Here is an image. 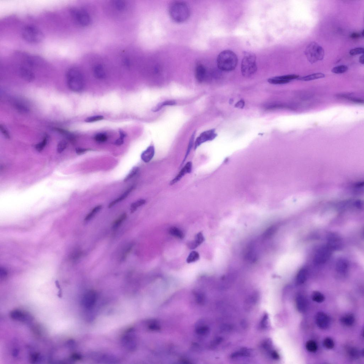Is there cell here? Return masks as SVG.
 <instances>
[{
	"mask_svg": "<svg viewBox=\"0 0 364 364\" xmlns=\"http://www.w3.org/2000/svg\"><path fill=\"white\" fill-rule=\"evenodd\" d=\"M218 68L221 71L230 72L235 69L238 63V58L232 51L226 50L218 55L217 60Z\"/></svg>",
	"mask_w": 364,
	"mask_h": 364,
	"instance_id": "cell-1",
	"label": "cell"
},
{
	"mask_svg": "<svg viewBox=\"0 0 364 364\" xmlns=\"http://www.w3.org/2000/svg\"><path fill=\"white\" fill-rule=\"evenodd\" d=\"M190 9L187 4L182 2H176L169 7V14L172 20L180 23L187 20L190 15Z\"/></svg>",
	"mask_w": 364,
	"mask_h": 364,
	"instance_id": "cell-2",
	"label": "cell"
},
{
	"mask_svg": "<svg viewBox=\"0 0 364 364\" xmlns=\"http://www.w3.org/2000/svg\"><path fill=\"white\" fill-rule=\"evenodd\" d=\"M67 84L69 88L74 92L82 91L84 86V81L81 72L76 67L70 68L67 73Z\"/></svg>",
	"mask_w": 364,
	"mask_h": 364,
	"instance_id": "cell-3",
	"label": "cell"
},
{
	"mask_svg": "<svg viewBox=\"0 0 364 364\" xmlns=\"http://www.w3.org/2000/svg\"><path fill=\"white\" fill-rule=\"evenodd\" d=\"M256 60L257 58L254 53L244 52L241 67L242 73L243 76L249 77L256 73L258 69Z\"/></svg>",
	"mask_w": 364,
	"mask_h": 364,
	"instance_id": "cell-4",
	"label": "cell"
},
{
	"mask_svg": "<svg viewBox=\"0 0 364 364\" xmlns=\"http://www.w3.org/2000/svg\"><path fill=\"white\" fill-rule=\"evenodd\" d=\"M21 36L24 40L31 44H38L42 42L45 38L42 31L31 25L24 27L21 31Z\"/></svg>",
	"mask_w": 364,
	"mask_h": 364,
	"instance_id": "cell-5",
	"label": "cell"
},
{
	"mask_svg": "<svg viewBox=\"0 0 364 364\" xmlns=\"http://www.w3.org/2000/svg\"><path fill=\"white\" fill-rule=\"evenodd\" d=\"M305 53L307 60L312 64L322 60L325 55L323 48L315 42H311L307 46Z\"/></svg>",
	"mask_w": 364,
	"mask_h": 364,
	"instance_id": "cell-6",
	"label": "cell"
},
{
	"mask_svg": "<svg viewBox=\"0 0 364 364\" xmlns=\"http://www.w3.org/2000/svg\"><path fill=\"white\" fill-rule=\"evenodd\" d=\"M71 14L73 18L78 24L82 26L90 25L91 19L90 15L85 10L76 8L72 9Z\"/></svg>",
	"mask_w": 364,
	"mask_h": 364,
	"instance_id": "cell-7",
	"label": "cell"
},
{
	"mask_svg": "<svg viewBox=\"0 0 364 364\" xmlns=\"http://www.w3.org/2000/svg\"><path fill=\"white\" fill-rule=\"evenodd\" d=\"M332 250L327 246H322L318 249L315 253L314 261L317 264L324 263L328 261L332 253Z\"/></svg>",
	"mask_w": 364,
	"mask_h": 364,
	"instance_id": "cell-8",
	"label": "cell"
},
{
	"mask_svg": "<svg viewBox=\"0 0 364 364\" xmlns=\"http://www.w3.org/2000/svg\"><path fill=\"white\" fill-rule=\"evenodd\" d=\"M332 250L341 249L343 246V242L341 237L335 233H331L327 237V245Z\"/></svg>",
	"mask_w": 364,
	"mask_h": 364,
	"instance_id": "cell-9",
	"label": "cell"
},
{
	"mask_svg": "<svg viewBox=\"0 0 364 364\" xmlns=\"http://www.w3.org/2000/svg\"><path fill=\"white\" fill-rule=\"evenodd\" d=\"M217 136V134L215 133V129H210L204 132L196 139L195 144V149H197V148L204 142L212 141Z\"/></svg>",
	"mask_w": 364,
	"mask_h": 364,
	"instance_id": "cell-10",
	"label": "cell"
},
{
	"mask_svg": "<svg viewBox=\"0 0 364 364\" xmlns=\"http://www.w3.org/2000/svg\"><path fill=\"white\" fill-rule=\"evenodd\" d=\"M126 334L123 337L122 344L125 348L129 351H133L137 347V342L133 334L131 332Z\"/></svg>",
	"mask_w": 364,
	"mask_h": 364,
	"instance_id": "cell-11",
	"label": "cell"
},
{
	"mask_svg": "<svg viewBox=\"0 0 364 364\" xmlns=\"http://www.w3.org/2000/svg\"><path fill=\"white\" fill-rule=\"evenodd\" d=\"M315 322L318 327L322 330H326L330 327L331 323L330 318L323 312H319L315 317Z\"/></svg>",
	"mask_w": 364,
	"mask_h": 364,
	"instance_id": "cell-12",
	"label": "cell"
},
{
	"mask_svg": "<svg viewBox=\"0 0 364 364\" xmlns=\"http://www.w3.org/2000/svg\"><path fill=\"white\" fill-rule=\"evenodd\" d=\"M96 294L95 291H88L83 296L82 300V305L86 308H92L96 302Z\"/></svg>",
	"mask_w": 364,
	"mask_h": 364,
	"instance_id": "cell-13",
	"label": "cell"
},
{
	"mask_svg": "<svg viewBox=\"0 0 364 364\" xmlns=\"http://www.w3.org/2000/svg\"><path fill=\"white\" fill-rule=\"evenodd\" d=\"M296 309L301 313L305 312L308 307V301L307 298L302 294L298 293L296 296Z\"/></svg>",
	"mask_w": 364,
	"mask_h": 364,
	"instance_id": "cell-14",
	"label": "cell"
},
{
	"mask_svg": "<svg viewBox=\"0 0 364 364\" xmlns=\"http://www.w3.org/2000/svg\"><path fill=\"white\" fill-rule=\"evenodd\" d=\"M20 74L23 79L29 82H31L35 79V75L31 68L23 64L19 69Z\"/></svg>",
	"mask_w": 364,
	"mask_h": 364,
	"instance_id": "cell-15",
	"label": "cell"
},
{
	"mask_svg": "<svg viewBox=\"0 0 364 364\" xmlns=\"http://www.w3.org/2000/svg\"><path fill=\"white\" fill-rule=\"evenodd\" d=\"M254 243L249 245L244 252V258L247 261L250 262H255L257 259V255L255 252Z\"/></svg>",
	"mask_w": 364,
	"mask_h": 364,
	"instance_id": "cell-16",
	"label": "cell"
},
{
	"mask_svg": "<svg viewBox=\"0 0 364 364\" xmlns=\"http://www.w3.org/2000/svg\"><path fill=\"white\" fill-rule=\"evenodd\" d=\"M192 164L191 162H188L186 164L184 168L179 172L178 174L170 182L171 185H173L178 182L185 175L190 173L192 171Z\"/></svg>",
	"mask_w": 364,
	"mask_h": 364,
	"instance_id": "cell-17",
	"label": "cell"
},
{
	"mask_svg": "<svg viewBox=\"0 0 364 364\" xmlns=\"http://www.w3.org/2000/svg\"><path fill=\"white\" fill-rule=\"evenodd\" d=\"M207 70L203 64L198 63L197 64L195 70L196 79L199 82L204 81L206 76Z\"/></svg>",
	"mask_w": 364,
	"mask_h": 364,
	"instance_id": "cell-18",
	"label": "cell"
},
{
	"mask_svg": "<svg viewBox=\"0 0 364 364\" xmlns=\"http://www.w3.org/2000/svg\"><path fill=\"white\" fill-rule=\"evenodd\" d=\"M336 268V271L339 274L344 276L348 271V263L345 259L341 258L337 261Z\"/></svg>",
	"mask_w": 364,
	"mask_h": 364,
	"instance_id": "cell-19",
	"label": "cell"
},
{
	"mask_svg": "<svg viewBox=\"0 0 364 364\" xmlns=\"http://www.w3.org/2000/svg\"><path fill=\"white\" fill-rule=\"evenodd\" d=\"M204 240L203 233L199 232L196 234L194 241L188 242L187 247L190 249H195L203 243Z\"/></svg>",
	"mask_w": 364,
	"mask_h": 364,
	"instance_id": "cell-20",
	"label": "cell"
},
{
	"mask_svg": "<svg viewBox=\"0 0 364 364\" xmlns=\"http://www.w3.org/2000/svg\"><path fill=\"white\" fill-rule=\"evenodd\" d=\"M155 154V148L152 145H150L142 153L141 155L142 160L145 163L149 162L154 156Z\"/></svg>",
	"mask_w": 364,
	"mask_h": 364,
	"instance_id": "cell-21",
	"label": "cell"
},
{
	"mask_svg": "<svg viewBox=\"0 0 364 364\" xmlns=\"http://www.w3.org/2000/svg\"><path fill=\"white\" fill-rule=\"evenodd\" d=\"M342 324L346 327H351L355 322V317L354 314L349 313L345 314L340 319Z\"/></svg>",
	"mask_w": 364,
	"mask_h": 364,
	"instance_id": "cell-22",
	"label": "cell"
},
{
	"mask_svg": "<svg viewBox=\"0 0 364 364\" xmlns=\"http://www.w3.org/2000/svg\"><path fill=\"white\" fill-rule=\"evenodd\" d=\"M94 76L97 79H103L106 77V73L103 66L98 64L94 67L93 69Z\"/></svg>",
	"mask_w": 364,
	"mask_h": 364,
	"instance_id": "cell-23",
	"label": "cell"
},
{
	"mask_svg": "<svg viewBox=\"0 0 364 364\" xmlns=\"http://www.w3.org/2000/svg\"><path fill=\"white\" fill-rule=\"evenodd\" d=\"M134 186H132L131 187L127 190L125 192L123 193L122 195L120 196L119 198L115 199V200L111 202L109 205V208H111L113 206H114L116 204H117L120 202L122 201L123 199H125L126 198H127L129 194L132 192L134 188Z\"/></svg>",
	"mask_w": 364,
	"mask_h": 364,
	"instance_id": "cell-24",
	"label": "cell"
},
{
	"mask_svg": "<svg viewBox=\"0 0 364 364\" xmlns=\"http://www.w3.org/2000/svg\"><path fill=\"white\" fill-rule=\"evenodd\" d=\"M308 272L305 268H302L298 272L296 276V283L298 285L303 284L306 281Z\"/></svg>",
	"mask_w": 364,
	"mask_h": 364,
	"instance_id": "cell-25",
	"label": "cell"
},
{
	"mask_svg": "<svg viewBox=\"0 0 364 364\" xmlns=\"http://www.w3.org/2000/svg\"><path fill=\"white\" fill-rule=\"evenodd\" d=\"M363 350L360 351L359 350L355 347L349 348L348 350V354L352 359L356 360L359 358L360 356H363Z\"/></svg>",
	"mask_w": 364,
	"mask_h": 364,
	"instance_id": "cell-26",
	"label": "cell"
},
{
	"mask_svg": "<svg viewBox=\"0 0 364 364\" xmlns=\"http://www.w3.org/2000/svg\"><path fill=\"white\" fill-rule=\"evenodd\" d=\"M325 77V75L322 73H317L310 74L307 76L299 78L298 80L303 81H309L315 79H322Z\"/></svg>",
	"mask_w": 364,
	"mask_h": 364,
	"instance_id": "cell-27",
	"label": "cell"
},
{
	"mask_svg": "<svg viewBox=\"0 0 364 364\" xmlns=\"http://www.w3.org/2000/svg\"><path fill=\"white\" fill-rule=\"evenodd\" d=\"M278 229V226L276 225H272L267 229L262 236L264 239H269L276 233Z\"/></svg>",
	"mask_w": 364,
	"mask_h": 364,
	"instance_id": "cell-28",
	"label": "cell"
},
{
	"mask_svg": "<svg viewBox=\"0 0 364 364\" xmlns=\"http://www.w3.org/2000/svg\"><path fill=\"white\" fill-rule=\"evenodd\" d=\"M169 233L171 235L179 239H182L184 238L185 235L183 232L178 228L172 227L170 228Z\"/></svg>",
	"mask_w": 364,
	"mask_h": 364,
	"instance_id": "cell-29",
	"label": "cell"
},
{
	"mask_svg": "<svg viewBox=\"0 0 364 364\" xmlns=\"http://www.w3.org/2000/svg\"><path fill=\"white\" fill-rule=\"evenodd\" d=\"M251 354V351L249 349H243L239 351L233 353L231 356V358H236L241 357H249Z\"/></svg>",
	"mask_w": 364,
	"mask_h": 364,
	"instance_id": "cell-30",
	"label": "cell"
},
{
	"mask_svg": "<svg viewBox=\"0 0 364 364\" xmlns=\"http://www.w3.org/2000/svg\"><path fill=\"white\" fill-rule=\"evenodd\" d=\"M176 104V102L174 101H166L159 104L157 106L153 107L152 109V111L154 112H157L162 108L164 106H174Z\"/></svg>",
	"mask_w": 364,
	"mask_h": 364,
	"instance_id": "cell-31",
	"label": "cell"
},
{
	"mask_svg": "<svg viewBox=\"0 0 364 364\" xmlns=\"http://www.w3.org/2000/svg\"><path fill=\"white\" fill-rule=\"evenodd\" d=\"M312 301L317 303H321L324 301L325 297L322 293L315 291L312 294Z\"/></svg>",
	"mask_w": 364,
	"mask_h": 364,
	"instance_id": "cell-32",
	"label": "cell"
},
{
	"mask_svg": "<svg viewBox=\"0 0 364 364\" xmlns=\"http://www.w3.org/2000/svg\"><path fill=\"white\" fill-rule=\"evenodd\" d=\"M127 216V215L126 213H123L113 223L112 225L113 230H115L119 227L121 224L126 219Z\"/></svg>",
	"mask_w": 364,
	"mask_h": 364,
	"instance_id": "cell-33",
	"label": "cell"
},
{
	"mask_svg": "<svg viewBox=\"0 0 364 364\" xmlns=\"http://www.w3.org/2000/svg\"><path fill=\"white\" fill-rule=\"evenodd\" d=\"M102 206L101 205H98L94 208L87 215L85 218V220L86 221L90 220L93 218L95 215L100 211V210L102 209Z\"/></svg>",
	"mask_w": 364,
	"mask_h": 364,
	"instance_id": "cell-34",
	"label": "cell"
},
{
	"mask_svg": "<svg viewBox=\"0 0 364 364\" xmlns=\"http://www.w3.org/2000/svg\"><path fill=\"white\" fill-rule=\"evenodd\" d=\"M306 350L311 352H316L318 349L316 342L312 340H309L306 342Z\"/></svg>",
	"mask_w": 364,
	"mask_h": 364,
	"instance_id": "cell-35",
	"label": "cell"
},
{
	"mask_svg": "<svg viewBox=\"0 0 364 364\" xmlns=\"http://www.w3.org/2000/svg\"><path fill=\"white\" fill-rule=\"evenodd\" d=\"M146 201L144 199H140L132 204L131 206V212L133 213L136 211L138 208L144 204Z\"/></svg>",
	"mask_w": 364,
	"mask_h": 364,
	"instance_id": "cell-36",
	"label": "cell"
},
{
	"mask_svg": "<svg viewBox=\"0 0 364 364\" xmlns=\"http://www.w3.org/2000/svg\"><path fill=\"white\" fill-rule=\"evenodd\" d=\"M199 259V253L198 252L194 251L190 253L187 258V263H190L195 262L198 261Z\"/></svg>",
	"mask_w": 364,
	"mask_h": 364,
	"instance_id": "cell-37",
	"label": "cell"
},
{
	"mask_svg": "<svg viewBox=\"0 0 364 364\" xmlns=\"http://www.w3.org/2000/svg\"><path fill=\"white\" fill-rule=\"evenodd\" d=\"M139 171V169L138 167H134L132 168L131 170L129 172L128 174L127 175L123 181L125 182H127L129 180H130L132 178H133L138 173Z\"/></svg>",
	"mask_w": 364,
	"mask_h": 364,
	"instance_id": "cell-38",
	"label": "cell"
},
{
	"mask_svg": "<svg viewBox=\"0 0 364 364\" xmlns=\"http://www.w3.org/2000/svg\"><path fill=\"white\" fill-rule=\"evenodd\" d=\"M348 69V67L345 65H340L334 67L331 72L335 74H342L346 72Z\"/></svg>",
	"mask_w": 364,
	"mask_h": 364,
	"instance_id": "cell-39",
	"label": "cell"
},
{
	"mask_svg": "<svg viewBox=\"0 0 364 364\" xmlns=\"http://www.w3.org/2000/svg\"><path fill=\"white\" fill-rule=\"evenodd\" d=\"M112 2L113 5L117 10H122L125 9L126 3L125 1L121 0H115Z\"/></svg>",
	"mask_w": 364,
	"mask_h": 364,
	"instance_id": "cell-40",
	"label": "cell"
},
{
	"mask_svg": "<svg viewBox=\"0 0 364 364\" xmlns=\"http://www.w3.org/2000/svg\"><path fill=\"white\" fill-rule=\"evenodd\" d=\"M323 346L328 349H332L335 346V343L332 339L329 337L326 338L323 341Z\"/></svg>",
	"mask_w": 364,
	"mask_h": 364,
	"instance_id": "cell-41",
	"label": "cell"
},
{
	"mask_svg": "<svg viewBox=\"0 0 364 364\" xmlns=\"http://www.w3.org/2000/svg\"><path fill=\"white\" fill-rule=\"evenodd\" d=\"M268 82L269 83L273 84H287L290 82L287 81L280 79L277 77H274L269 79L268 80Z\"/></svg>",
	"mask_w": 364,
	"mask_h": 364,
	"instance_id": "cell-42",
	"label": "cell"
},
{
	"mask_svg": "<svg viewBox=\"0 0 364 364\" xmlns=\"http://www.w3.org/2000/svg\"><path fill=\"white\" fill-rule=\"evenodd\" d=\"M260 327L263 329L267 328L269 326V317L267 314H265L261 319L260 323Z\"/></svg>",
	"mask_w": 364,
	"mask_h": 364,
	"instance_id": "cell-43",
	"label": "cell"
},
{
	"mask_svg": "<svg viewBox=\"0 0 364 364\" xmlns=\"http://www.w3.org/2000/svg\"><path fill=\"white\" fill-rule=\"evenodd\" d=\"M47 138L46 137H45L42 142L37 144L35 147L36 149L38 151L41 152L44 149V148L47 144Z\"/></svg>",
	"mask_w": 364,
	"mask_h": 364,
	"instance_id": "cell-44",
	"label": "cell"
},
{
	"mask_svg": "<svg viewBox=\"0 0 364 364\" xmlns=\"http://www.w3.org/2000/svg\"><path fill=\"white\" fill-rule=\"evenodd\" d=\"M120 137L119 139H117L115 141V144L117 145H121L123 144L124 139L126 134L122 130L119 131Z\"/></svg>",
	"mask_w": 364,
	"mask_h": 364,
	"instance_id": "cell-45",
	"label": "cell"
},
{
	"mask_svg": "<svg viewBox=\"0 0 364 364\" xmlns=\"http://www.w3.org/2000/svg\"><path fill=\"white\" fill-rule=\"evenodd\" d=\"M67 142L65 140H62L58 143L57 147V152L61 153L66 149L67 146Z\"/></svg>",
	"mask_w": 364,
	"mask_h": 364,
	"instance_id": "cell-46",
	"label": "cell"
},
{
	"mask_svg": "<svg viewBox=\"0 0 364 364\" xmlns=\"http://www.w3.org/2000/svg\"><path fill=\"white\" fill-rule=\"evenodd\" d=\"M103 119V116H95L87 118L85 120V121L86 122L91 123L96 122V121H100Z\"/></svg>",
	"mask_w": 364,
	"mask_h": 364,
	"instance_id": "cell-47",
	"label": "cell"
},
{
	"mask_svg": "<svg viewBox=\"0 0 364 364\" xmlns=\"http://www.w3.org/2000/svg\"><path fill=\"white\" fill-rule=\"evenodd\" d=\"M349 53L350 55L352 56L361 54H363L364 48L362 47L356 48L350 50Z\"/></svg>",
	"mask_w": 364,
	"mask_h": 364,
	"instance_id": "cell-48",
	"label": "cell"
},
{
	"mask_svg": "<svg viewBox=\"0 0 364 364\" xmlns=\"http://www.w3.org/2000/svg\"><path fill=\"white\" fill-rule=\"evenodd\" d=\"M94 139L97 142H104L106 141L107 137L106 135L100 133L96 135V136L94 137Z\"/></svg>",
	"mask_w": 364,
	"mask_h": 364,
	"instance_id": "cell-49",
	"label": "cell"
},
{
	"mask_svg": "<svg viewBox=\"0 0 364 364\" xmlns=\"http://www.w3.org/2000/svg\"><path fill=\"white\" fill-rule=\"evenodd\" d=\"M195 133H194L193 134L192 136H191V137L189 144H188V149L187 151V153H186L184 161L186 160V158H187V157L188 156V155L189 154L190 150H191V149H192L194 139V138H195Z\"/></svg>",
	"mask_w": 364,
	"mask_h": 364,
	"instance_id": "cell-50",
	"label": "cell"
},
{
	"mask_svg": "<svg viewBox=\"0 0 364 364\" xmlns=\"http://www.w3.org/2000/svg\"><path fill=\"white\" fill-rule=\"evenodd\" d=\"M272 342L270 339L266 340L263 342V347L266 350H269L271 348Z\"/></svg>",
	"mask_w": 364,
	"mask_h": 364,
	"instance_id": "cell-51",
	"label": "cell"
},
{
	"mask_svg": "<svg viewBox=\"0 0 364 364\" xmlns=\"http://www.w3.org/2000/svg\"><path fill=\"white\" fill-rule=\"evenodd\" d=\"M15 105L17 109L20 110L21 111L25 112H28L29 111V109L28 108L22 104H21L20 103H16Z\"/></svg>",
	"mask_w": 364,
	"mask_h": 364,
	"instance_id": "cell-52",
	"label": "cell"
},
{
	"mask_svg": "<svg viewBox=\"0 0 364 364\" xmlns=\"http://www.w3.org/2000/svg\"><path fill=\"white\" fill-rule=\"evenodd\" d=\"M0 128H1L2 133L5 138L9 139L10 138V134L6 128H5L3 125H1Z\"/></svg>",
	"mask_w": 364,
	"mask_h": 364,
	"instance_id": "cell-53",
	"label": "cell"
},
{
	"mask_svg": "<svg viewBox=\"0 0 364 364\" xmlns=\"http://www.w3.org/2000/svg\"><path fill=\"white\" fill-rule=\"evenodd\" d=\"M133 247V244H131L130 245H129V246L127 247V248L125 250L124 253H123L122 258H121V260H122V261H123L125 259L127 255L130 252Z\"/></svg>",
	"mask_w": 364,
	"mask_h": 364,
	"instance_id": "cell-54",
	"label": "cell"
},
{
	"mask_svg": "<svg viewBox=\"0 0 364 364\" xmlns=\"http://www.w3.org/2000/svg\"><path fill=\"white\" fill-rule=\"evenodd\" d=\"M270 355L272 358V359L274 360H278L280 359V356L275 350H271L270 353Z\"/></svg>",
	"mask_w": 364,
	"mask_h": 364,
	"instance_id": "cell-55",
	"label": "cell"
},
{
	"mask_svg": "<svg viewBox=\"0 0 364 364\" xmlns=\"http://www.w3.org/2000/svg\"><path fill=\"white\" fill-rule=\"evenodd\" d=\"M90 150V149L86 148H78L76 149V152L78 155H81Z\"/></svg>",
	"mask_w": 364,
	"mask_h": 364,
	"instance_id": "cell-56",
	"label": "cell"
},
{
	"mask_svg": "<svg viewBox=\"0 0 364 364\" xmlns=\"http://www.w3.org/2000/svg\"><path fill=\"white\" fill-rule=\"evenodd\" d=\"M245 106V102L243 100H241L237 102L235 107L237 108L243 109Z\"/></svg>",
	"mask_w": 364,
	"mask_h": 364,
	"instance_id": "cell-57",
	"label": "cell"
},
{
	"mask_svg": "<svg viewBox=\"0 0 364 364\" xmlns=\"http://www.w3.org/2000/svg\"><path fill=\"white\" fill-rule=\"evenodd\" d=\"M123 63V64L124 65V66L126 67H128V68L130 67L131 65V62L130 60L127 58L124 59Z\"/></svg>",
	"mask_w": 364,
	"mask_h": 364,
	"instance_id": "cell-58",
	"label": "cell"
},
{
	"mask_svg": "<svg viewBox=\"0 0 364 364\" xmlns=\"http://www.w3.org/2000/svg\"><path fill=\"white\" fill-rule=\"evenodd\" d=\"M360 36V34L356 33L352 34L351 35V37L354 39L357 38L359 37Z\"/></svg>",
	"mask_w": 364,
	"mask_h": 364,
	"instance_id": "cell-59",
	"label": "cell"
},
{
	"mask_svg": "<svg viewBox=\"0 0 364 364\" xmlns=\"http://www.w3.org/2000/svg\"><path fill=\"white\" fill-rule=\"evenodd\" d=\"M359 62H360V63H361V64H364V55H363V54H362V55H361L360 57L359 58Z\"/></svg>",
	"mask_w": 364,
	"mask_h": 364,
	"instance_id": "cell-60",
	"label": "cell"
},
{
	"mask_svg": "<svg viewBox=\"0 0 364 364\" xmlns=\"http://www.w3.org/2000/svg\"><path fill=\"white\" fill-rule=\"evenodd\" d=\"M362 35H363H363H363V31H362Z\"/></svg>",
	"mask_w": 364,
	"mask_h": 364,
	"instance_id": "cell-61",
	"label": "cell"
}]
</instances>
